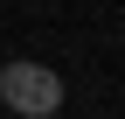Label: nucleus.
Listing matches in <instances>:
<instances>
[{
  "instance_id": "1",
  "label": "nucleus",
  "mask_w": 125,
  "mask_h": 119,
  "mask_svg": "<svg viewBox=\"0 0 125 119\" xmlns=\"http://www.w3.org/2000/svg\"><path fill=\"white\" fill-rule=\"evenodd\" d=\"M0 98H7L21 119H49V112L62 105V77H56L49 63H28V56H21V63L0 70Z\"/></svg>"
}]
</instances>
